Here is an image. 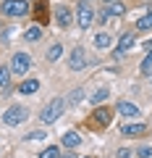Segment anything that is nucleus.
<instances>
[{
  "instance_id": "nucleus-1",
  "label": "nucleus",
  "mask_w": 152,
  "mask_h": 158,
  "mask_svg": "<svg viewBox=\"0 0 152 158\" xmlns=\"http://www.w3.org/2000/svg\"><path fill=\"white\" fill-rule=\"evenodd\" d=\"M63 113H66V98H53V100L40 111V121L42 124H53V121H58Z\"/></svg>"
},
{
  "instance_id": "nucleus-2",
  "label": "nucleus",
  "mask_w": 152,
  "mask_h": 158,
  "mask_svg": "<svg viewBox=\"0 0 152 158\" xmlns=\"http://www.w3.org/2000/svg\"><path fill=\"white\" fill-rule=\"evenodd\" d=\"M26 118H29V111L21 103H13V106H8L6 111H3V118H0V121L6 127H18V124H24Z\"/></svg>"
},
{
  "instance_id": "nucleus-3",
  "label": "nucleus",
  "mask_w": 152,
  "mask_h": 158,
  "mask_svg": "<svg viewBox=\"0 0 152 158\" xmlns=\"http://www.w3.org/2000/svg\"><path fill=\"white\" fill-rule=\"evenodd\" d=\"M29 11H32V6H29L26 0H3V6H0V13L11 16V19L29 16Z\"/></svg>"
},
{
  "instance_id": "nucleus-4",
  "label": "nucleus",
  "mask_w": 152,
  "mask_h": 158,
  "mask_svg": "<svg viewBox=\"0 0 152 158\" xmlns=\"http://www.w3.org/2000/svg\"><path fill=\"white\" fill-rule=\"evenodd\" d=\"M95 21H97V13L92 8V0H81L79 8H76V24H79V29H89Z\"/></svg>"
},
{
  "instance_id": "nucleus-5",
  "label": "nucleus",
  "mask_w": 152,
  "mask_h": 158,
  "mask_svg": "<svg viewBox=\"0 0 152 158\" xmlns=\"http://www.w3.org/2000/svg\"><path fill=\"white\" fill-rule=\"evenodd\" d=\"M53 16H55V24L58 27H71L73 21H76V11H73L71 6H66V3H58L55 6V11H53Z\"/></svg>"
},
{
  "instance_id": "nucleus-6",
  "label": "nucleus",
  "mask_w": 152,
  "mask_h": 158,
  "mask_svg": "<svg viewBox=\"0 0 152 158\" xmlns=\"http://www.w3.org/2000/svg\"><path fill=\"white\" fill-rule=\"evenodd\" d=\"M89 66V58H87V50L81 45H76L71 53H68V69L71 71H84Z\"/></svg>"
},
{
  "instance_id": "nucleus-7",
  "label": "nucleus",
  "mask_w": 152,
  "mask_h": 158,
  "mask_svg": "<svg viewBox=\"0 0 152 158\" xmlns=\"http://www.w3.org/2000/svg\"><path fill=\"white\" fill-rule=\"evenodd\" d=\"M29 69H32V56H29V53H13V58H11V74L26 77Z\"/></svg>"
},
{
  "instance_id": "nucleus-8",
  "label": "nucleus",
  "mask_w": 152,
  "mask_h": 158,
  "mask_svg": "<svg viewBox=\"0 0 152 158\" xmlns=\"http://www.w3.org/2000/svg\"><path fill=\"white\" fill-rule=\"evenodd\" d=\"M134 45H136L134 32H123V34L118 37V48H115V53H113V56H115V58H123L129 50H134Z\"/></svg>"
},
{
  "instance_id": "nucleus-9",
  "label": "nucleus",
  "mask_w": 152,
  "mask_h": 158,
  "mask_svg": "<svg viewBox=\"0 0 152 158\" xmlns=\"http://www.w3.org/2000/svg\"><path fill=\"white\" fill-rule=\"evenodd\" d=\"M147 129H150V127L142 124V121H126V124L121 127V132H123L126 137H139V135H147Z\"/></svg>"
},
{
  "instance_id": "nucleus-10",
  "label": "nucleus",
  "mask_w": 152,
  "mask_h": 158,
  "mask_svg": "<svg viewBox=\"0 0 152 158\" xmlns=\"http://www.w3.org/2000/svg\"><path fill=\"white\" fill-rule=\"evenodd\" d=\"M110 118H113V111H110V108H97V111H92L89 121H95L97 127H107V124H110Z\"/></svg>"
},
{
  "instance_id": "nucleus-11",
  "label": "nucleus",
  "mask_w": 152,
  "mask_h": 158,
  "mask_svg": "<svg viewBox=\"0 0 152 158\" xmlns=\"http://www.w3.org/2000/svg\"><path fill=\"white\" fill-rule=\"evenodd\" d=\"M118 113H121L123 118H129V121H131V118L139 116V106H136V103H131V100H121V103H118Z\"/></svg>"
},
{
  "instance_id": "nucleus-12",
  "label": "nucleus",
  "mask_w": 152,
  "mask_h": 158,
  "mask_svg": "<svg viewBox=\"0 0 152 158\" xmlns=\"http://www.w3.org/2000/svg\"><path fill=\"white\" fill-rule=\"evenodd\" d=\"M113 45V37L107 32H97V37H95V48L97 50H107V48Z\"/></svg>"
},
{
  "instance_id": "nucleus-13",
  "label": "nucleus",
  "mask_w": 152,
  "mask_h": 158,
  "mask_svg": "<svg viewBox=\"0 0 152 158\" xmlns=\"http://www.w3.org/2000/svg\"><path fill=\"white\" fill-rule=\"evenodd\" d=\"M18 90H21L24 95H34V92L40 90V79H24L21 85H18Z\"/></svg>"
},
{
  "instance_id": "nucleus-14",
  "label": "nucleus",
  "mask_w": 152,
  "mask_h": 158,
  "mask_svg": "<svg viewBox=\"0 0 152 158\" xmlns=\"http://www.w3.org/2000/svg\"><path fill=\"white\" fill-rule=\"evenodd\" d=\"M63 145H66L68 150L79 148V145H81V137H79V132H66V135H63Z\"/></svg>"
},
{
  "instance_id": "nucleus-15",
  "label": "nucleus",
  "mask_w": 152,
  "mask_h": 158,
  "mask_svg": "<svg viewBox=\"0 0 152 158\" xmlns=\"http://www.w3.org/2000/svg\"><path fill=\"white\" fill-rule=\"evenodd\" d=\"M150 29H152V6L147 11V16L136 19V32H150Z\"/></svg>"
},
{
  "instance_id": "nucleus-16",
  "label": "nucleus",
  "mask_w": 152,
  "mask_h": 158,
  "mask_svg": "<svg viewBox=\"0 0 152 158\" xmlns=\"http://www.w3.org/2000/svg\"><path fill=\"white\" fill-rule=\"evenodd\" d=\"M0 90H11V69L0 66Z\"/></svg>"
},
{
  "instance_id": "nucleus-17",
  "label": "nucleus",
  "mask_w": 152,
  "mask_h": 158,
  "mask_svg": "<svg viewBox=\"0 0 152 158\" xmlns=\"http://www.w3.org/2000/svg\"><path fill=\"white\" fill-rule=\"evenodd\" d=\"M107 98H110V87H100V90H95L89 95V100L92 103H102V100H107Z\"/></svg>"
},
{
  "instance_id": "nucleus-18",
  "label": "nucleus",
  "mask_w": 152,
  "mask_h": 158,
  "mask_svg": "<svg viewBox=\"0 0 152 158\" xmlns=\"http://www.w3.org/2000/svg\"><path fill=\"white\" fill-rule=\"evenodd\" d=\"M84 95H87V92H84V87H76V90H71V92H68V98H66V100L71 103V106H76V103H81V100H84Z\"/></svg>"
},
{
  "instance_id": "nucleus-19",
  "label": "nucleus",
  "mask_w": 152,
  "mask_h": 158,
  "mask_svg": "<svg viewBox=\"0 0 152 158\" xmlns=\"http://www.w3.org/2000/svg\"><path fill=\"white\" fill-rule=\"evenodd\" d=\"M139 71L144 74V77H150V74H152V50L147 53L144 58H142V63H139Z\"/></svg>"
},
{
  "instance_id": "nucleus-20",
  "label": "nucleus",
  "mask_w": 152,
  "mask_h": 158,
  "mask_svg": "<svg viewBox=\"0 0 152 158\" xmlns=\"http://www.w3.org/2000/svg\"><path fill=\"white\" fill-rule=\"evenodd\" d=\"M60 56H63V45H60V42H55V45H53L50 50H47V61H50V63H55Z\"/></svg>"
},
{
  "instance_id": "nucleus-21",
  "label": "nucleus",
  "mask_w": 152,
  "mask_h": 158,
  "mask_svg": "<svg viewBox=\"0 0 152 158\" xmlns=\"http://www.w3.org/2000/svg\"><path fill=\"white\" fill-rule=\"evenodd\" d=\"M40 37H42L40 27H32V29H26V34H24V40H26V42H40Z\"/></svg>"
},
{
  "instance_id": "nucleus-22",
  "label": "nucleus",
  "mask_w": 152,
  "mask_h": 158,
  "mask_svg": "<svg viewBox=\"0 0 152 158\" xmlns=\"http://www.w3.org/2000/svg\"><path fill=\"white\" fill-rule=\"evenodd\" d=\"M34 19H37V21H40V24L50 21V13L45 11V6H42V3H40V6H37V16H34Z\"/></svg>"
},
{
  "instance_id": "nucleus-23",
  "label": "nucleus",
  "mask_w": 152,
  "mask_h": 158,
  "mask_svg": "<svg viewBox=\"0 0 152 158\" xmlns=\"http://www.w3.org/2000/svg\"><path fill=\"white\" fill-rule=\"evenodd\" d=\"M40 158H60V150L58 148H47V150L40 153Z\"/></svg>"
},
{
  "instance_id": "nucleus-24",
  "label": "nucleus",
  "mask_w": 152,
  "mask_h": 158,
  "mask_svg": "<svg viewBox=\"0 0 152 158\" xmlns=\"http://www.w3.org/2000/svg\"><path fill=\"white\" fill-rule=\"evenodd\" d=\"M32 140H45V132L37 129V132H29V135L24 137V142H32Z\"/></svg>"
},
{
  "instance_id": "nucleus-25",
  "label": "nucleus",
  "mask_w": 152,
  "mask_h": 158,
  "mask_svg": "<svg viewBox=\"0 0 152 158\" xmlns=\"http://www.w3.org/2000/svg\"><path fill=\"white\" fill-rule=\"evenodd\" d=\"M136 156L139 158H152V145H142L139 150H136Z\"/></svg>"
},
{
  "instance_id": "nucleus-26",
  "label": "nucleus",
  "mask_w": 152,
  "mask_h": 158,
  "mask_svg": "<svg viewBox=\"0 0 152 158\" xmlns=\"http://www.w3.org/2000/svg\"><path fill=\"white\" fill-rule=\"evenodd\" d=\"M134 156V150H129V148H121L118 150V158H131Z\"/></svg>"
},
{
  "instance_id": "nucleus-27",
  "label": "nucleus",
  "mask_w": 152,
  "mask_h": 158,
  "mask_svg": "<svg viewBox=\"0 0 152 158\" xmlns=\"http://www.w3.org/2000/svg\"><path fill=\"white\" fill-rule=\"evenodd\" d=\"M60 158H76V156H73V153H66V156H60Z\"/></svg>"
},
{
  "instance_id": "nucleus-28",
  "label": "nucleus",
  "mask_w": 152,
  "mask_h": 158,
  "mask_svg": "<svg viewBox=\"0 0 152 158\" xmlns=\"http://www.w3.org/2000/svg\"><path fill=\"white\" fill-rule=\"evenodd\" d=\"M102 3H105V6H107V3H113V0H102Z\"/></svg>"
},
{
  "instance_id": "nucleus-29",
  "label": "nucleus",
  "mask_w": 152,
  "mask_h": 158,
  "mask_svg": "<svg viewBox=\"0 0 152 158\" xmlns=\"http://www.w3.org/2000/svg\"><path fill=\"white\" fill-rule=\"evenodd\" d=\"M150 82H152V74H150Z\"/></svg>"
},
{
  "instance_id": "nucleus-30",
  "label": "nucleus",
  "mask_w": 152,
  "mask_h": 158,
  "mask_svg": "<svg viewBox=\"0 0 152 158\" xmlns=\"http://www.w3.org/2000/svg\"><path fill=\"white\" fill-rule=\"evenodd\" d=\"M87 158H89V156H87Z\"/></svg>"
}]
</instances>
